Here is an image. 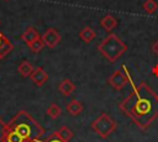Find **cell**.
Here are the masks:
<instances>
[{
	"instance_id": "d6986e66",
	"label": "cell",
	"mask_w": 158,
	"mask_h": 142,
	"mask_svg": "<svg viewBox=\"0 0 158 142\" xmlns=\"http://www.w3.org/2000/svg\"><path fill=\"white\" fill-rule=\"evenodd\" d=\"M28 47H30V49H31L33 53H38V52L42 51V48L44 47V42H43V40H42L41 37H38V38L35 40Z\"/></svg>"
},
{
	"instance_id": "8fae6325",
	"label": "cell",
	"mask_w": 158,
	"mask_h": 142,
	"mask_svg": "<svg viewBox=\"0 0 158 142\" xmlns=\"http://www.w3.org/2000/svg\"><path fill=\"white\" fill-rule=\"evenodd\" d=\"M100 25H101V27H102L105 31L111 32V31L117 26V20H116L112 15H106V16H104V17L101 19Z\"/></svg>"
},
{
	"instance_id": "7a4b0ae2",
	"label": "cell",
	"mask_w": 158,
	"mask_h": 142,
	"mask_svg": "<svg viewBox=\"0 0 158 142\" xmlns=\"http://www.w3.org/2000/svg\"><path fill=\"white\" fill-rule=\"evenodd\" d=\"M7 127L16 131L28 142H38L44 135V128L25 110L19 111L7 123Z\"/></svg>"
},
{
	"instance_id": "5bb4252c",
	"label": "cell",
	"mask_w": 158,
	"mask_h": 142,
	"mask_svg": "<svg viewBox=\"0 0 158 142\" xmlns=\"http://www.w3.org/2000/svg\"><path fill=\"white\" fill-rule=\"evenodd\" d=\"M56 136H58L59 138H62V140H64V141H70L72 138H73V136H74V132L68 127V126H62V127H59L57 131H54L53 132Z\"/></svg>"
},
{
	"instance_id": "ac0fdd59",
	"label": "cell",
	"mask_w": 158,
	"mask_h": 142,
	"mask_svg": "<svg viewBox=\"0 0 158 142\" xmlns=\"http://www.w3.org/2000/svg\"><path fill=\"white\" fill-rule=\"evenodd\" d=\"M142 7H143V10H144L146 12L153 14V12H156L157 9H158V2H157L156 0H146V1L143 2Z\"/></svg>"
},
{
	"instance_id": "277c9868",
	"label": "cell",
	"mask_w": 158,
	"mask_h": 142,
	"mask_svg": "<svg viewBox=\"0 0 158 142\" xmlns=\"http://www.w3.org/2000/svg\"><path fill=\"white\" fill-rule=\"evenodd\" d=\"M91 130L101 138H107L115 130H116V121L109 116L107 114L102 112L101 115H99L93 122H91Z\"/></svg>"
},
{
	"instance_id": "ffe728a7",
	"label": "cell",
	"mask_w": 158,
	"mask_h": 142,
	"mask_svg": "<svg viewBox=\"0 0 158 142\" xmlns=\"http://www.w3.org/2000/svg\"><path fill=\"white\" fill-rule=\"evenodd\" d=\"M38 142H68V141H64V140L59 138L58 136H56L54 133H51L47 138H44V140H40Z\"/></svg>"
},
{
	"instance_id": "cb8c5ba5",
	"label": "cell",
	"mask_w": 158,
	"mask_h": 142,
	"mask_svg": "<svg viewBox=\"0 0 158 142\" xmlns=\"http://www.w3.org/2000/svg\"><path fill=\"white\" fill-rule=\"evenodd\" d=\"M0 23H1V21H0Z\"/></svg>"
},
{
	"instance_id": "7402d4cb",
	"label": "cell",
	"mask_w": 158,
	"mask_h": 142,
	"mask_svg": "<svg viewBox=\"0 0 158 142\" xmlns=\"http://www.w3.org/2000/svg\"><path fill=\"white\" fill-rule=\"evenodd\" d=\"M152 52H153L156 56H158V41H156V42L152 44Z\"/></svg>"
},
{
	"instance_id": "d4e9b609",
	"label": "cell",
	"mask_w": 158,
	"mask_h": 142,
	"mask_svg": "<svg viewBox=\"0 0 158 142\" xmlns=\"http://www.w3.org/2000/svg\"><path fill=\"white\" fill-rule=\"evenodd\" d=\"M0 59H1V57H0Z\"/></svg>"
},
{
	"instance_id": "3957f363",
	"label": "cell",
	"mask_w": 158,
	"mask_h": 142,
	"mask_svg": "<svg viewBox=\"0 0 158 142\" xmlns=\"http://www.w3.org/2000/svg\"><path fill=\"white\" fill-rule=\"evenodd\" d=\"M98 51L111 63H115L127 51V46L115 33H109L99 44Z\"/></svg>"
},
{
	"instance_id": "2e32d148",
	"label": "cell",
	"mask_w": 158,
	"mask_h": 142,
	"mask_svg": "<svg viewBox=\"0 0 158 142\" xmlns=\"http://www.w3.org/2000/svg\"><path fill=\"white\" fill-rule=\"evenodd\" d=\"M4 142H28L27 140H25L21 135H19L16 131L11 130L7 127L6 135H5V141Z\"/></svg>"
},
{
	"instance_id": "44dd1931",
	"label": "cell",
	"mask_w": 158,
	"mask_h": 142,
	"mask_svg": "<svg viewBox=\"0 0 158 142\" xmlns=\"http://www.w3.org/2000/svg\"><path fill=\"white\" fill-rule=\"evenodd\" d=\"M7 131V123H5L1 119H0V142L5 141V135Z\"/></svg>"
},
{
	"instance_id": "30bf717a",
	"label": "cell",
	"mask_w": 158,
	"mask_h": 142,
	"mask_svg": "<svg viewBox=\"0 0 158 142\" xmlns=\"http://www.w3.org/2000/svg\"><path fill=\"white\" fill-rule=\"evenodd\" d=\"M83 110H84V105H83L80 101H78L77 99H73V100L69 101V102L67 104V106H65V111H67L69 115H72V116H78Z\"/></svg>"
},
{
	"instance_id": "e0dca14e",
	"label": "cell",
	"mask_w": 158,
	"mask_h": 142,
	"mask_svg": "<svg viewBox=\"0 0 158 142\" xmlns=\"http://www.w3.org/2000/svg\"><path fill=\"white\" fill-rule=\"evenodd\" d=\"M62 114V109L59 105L57 104H51L48 107H47V115L51 117V119H58Z\"/></svg>"
},
{
	"instance_id": "5b68a950",
	"label": "cell",
	"mask_w": 158,
	"mask_h": 142,
	"mask_svg": "<svg viewBox=\"0 0 158 142\" xmlns=\"http://www.w3.org/2000/svg\"><path fill=\"white\" fill-rule=\"evenodd\" d=\"M107 83L116 90H122L128 83V75L122 69H116L107 79Z\"/></svg>"
},
{
	"instance_id": "9a60e30c",
	"label": "cell",
	"mask_w": 158,
	"mask_h": 142,
	"mask_svg": "<svg viewBox=\"0 0 158 142\" xmlns=\"http://www.w3.org/2000/svg\"><path fill=\"white\" fill-rule=\"evenodd\" d=\"M33 67H32V64L28 62V61H22L20 64H19V67H17V70H19V73L23 77V78H27V77H30L31 75V73L33 72Z\"/></svg>"
},
{
	"instance_id": "484cf974",
	"label": "cell",
	"mask_w": 158,
	"mask_h": 142,
	"mask_svg": "<svg viewBox=\"0 0 158 142\" xmlns=\"http://www.w3.org/2000/svg\"><path fill=\"white\" fill-rule=\"evenodd\" d=\"M157 95H158V94H157Z\"/></svg>"
},
{
	"instance_id": "4fadbf2b",
	"label": "cell",
	"mask_w": 158,
	"mask_h": 142,
	"mask_svg": "<svg viewBox=\"0 0 158 142\" xmlns=\"http://www.w3.org/2000/svg\"><path fill=\"white\" fill-rule=\"evenodd\" d=\"M12 49H14V44L11 43V41L6 36H4L1 42H0V57L1 58L6 57Z\"/></svg>"
},
{
	"instance_id": "6da1fadb",
	"label": "cell",
	"mask_w": 158,
	"mask_h": 142,
	"mask_svg": "<svg viewBox=\"0 0 158 142\" xmlns=\"http://www.w3.org/2000/svg\"><path fill=\"white\" fill-rule=\"evenodd\" d=\"M118 107L135 125L147 130L158 117V95L148 84L142 81L133 86L132 91L118 104Z\"/></svg>"
},
{
	"instance_id": "52a82bcc",
	"label": "cell",
	"mask_w": 158,
	"mask_h": 142,
	"mask_svg": "<svg viewBox=\"0 0 158 142\" xmlns=\"http://www.w3.org/2000/svg\"><path fill=\"white\" fill-rule=\"evenodd\" d=\"M30 78H31V80L33 81L35 85L42 86V85L48 80V74H47V72H46L42 67H37V68H35L33 72L31 73Z\"/></svg>"
},
{
	"instance_id": "ba28073f",
	"label": "cell",
	"mask_w": 158,
	"mask_h": 142,
	"mask_svg": "<svg viewBox=\"0 0 158 142\" xmlns=\"http://www.w3.org/2000/svg\"><path fill=\"white\" fill-rule=\"evenodd\" d=\"M38 37H41L40 33H38V31H37L35 27H32V26L27 27V28L22 32V35H21V40H22L27 46H30V44H31L35 40H37Z\"/></svg>"
},
{
	"instance_id": "7c38bea8",
	"label": "cell",
	"mask_w": 158,
	"mask_h": 142,
	"mask_svg": "<svg viewBox=\"0 0 158 142\" xmlns=\"http://www.w3.org/2000/svg\"><path fill=\"white\" fill-rule=\"evenodd\" d=\"M79 37L85 42V43H90L95 37H96V32L89 27V26H85L84 28H81V31L79 32Z\"/></svg>"
},
{
	"instance_id": "9c48e42d",
	"label": "cell",
	"mask_w": 158,
	"mask_h": 142,
	"mask_svg": "<svg viewBox=\"0 0 158 142\" xmlns=\"http://www.w3.org/2000/svg\"><path fill=\"white\" fill-rule=\"evenodd\" d=\"M58 90L64 95V96H69L74 93L75 90V84L70 80V79H63L59 84H58Z\"/></svg>"
},
{
	"instance_id": "8992f818",
	"label": "cell",
	"mask_w": 158,
	"mask_h": 142,
	"mask_svg": "<svg viewBox=\"0 0 158 142\" xmlns=\"http://www.w3.org/2000/svg\"><path fill=\"white\" fill-rule=\"evenodd\" d=\"M41 38L43 40L44 46H47V47H49V48H54V47L60 42L62 36H60V33H59L56 28L49 27V28L46 30V32L42 35Z\"/></svg>"
},
{
	"instance_id": "603a6c76",
	"label": "cell",
	"mask_w": 158,
	"mask_h": 142,
	"mask_svg": "<svg viewBox=\"0 0 158 142\" xmlns=\"http://www.w3.org/2000/svg\"><path fill=\"white\" fill-rule=\"evenodd\" d=\"M4 36H5V35H4L2 32H0V42H1V40H2V37H4Z\"/></svg>"
}]
</instances>
